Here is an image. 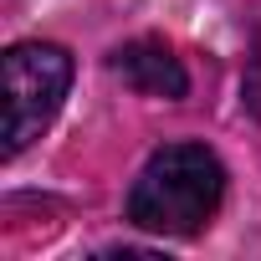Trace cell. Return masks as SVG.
I'll list each match as a JSON object with an SVG mask.
<instances>
[{
    "label": "cell",
    "mask_w": 261,
    "mask_h": 261,
    "mask_svg": "<svg viewBox=\"0 0 261 261\" xmlns=\"http://www.w3.org/2000/svg\"><path fill=\"white\" fill-rule=\"evenodd\" d=\"M113 72L134 87V92H144V97H169V102H179V97L190 92V77H185L179 57H174L164 41H154V36H139V41L118 46V51H113Z\"/></svg>",
    "instance_id": "3957f363"
},
{
    "label": "cell",
    "mask_w": 261,
    "mask_h": 261,
    "mask_svg": "<svg viewBox=\"0 0 261 261\" xmlns=\"http://www.w3.org/2000/svg\"><path fill=\"white\" fill-rule=\"evenodd\" d=\"M0 72H6V159H21L67 102L72 51L57 41H16Z\"/></svg>",
    "instance_id": "7a4b0ae2"
},
{
    "label": "cell",
    "mask_w": 261,
    "mask_h": 261,
    "mask_svg": "<svg viewBox=\"0 0 261 261\" xmlns=\"http://www.w3.org/2000/svg\"><path fill=\"white\" fill-rule=\"evenodd\" d=\"M225 200V164L210 144L179 139L149 154L128 190V225L169 241H195Z\"/></svg>",
    "instance_id": "6da1fadb"
}]
</instances>
